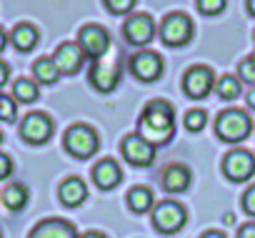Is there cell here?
I'll return each instance as SVG.
<instances>
[{
    "instance_id": "484cf974",
    "label": "cell",
    "mask_w": 255,
    "mask_h": 238,
    "mask_svg": "<svg viewBox=\"0 0 255 238\" xmlns=\"http://www.w3.org/2000/svg\"><path fill=\"white\" fill-rule=\"evenodd\" d=\"M238 80L248 83L250 88L255 85V55H248L238 63Z\"/></svg>"
},
{
    "instance_id": "e575fe53",
    "label": "cell",
    "mask_w": 255,
    "mask_h": 238,
    "mask_svg": "<svg viewBox=\"0 0 255 238\" xmlns=\"http://www.w3.org/2000/svg\"><path fill=\"white\" fill-rule=\"evenodd\" d=\"M200 238H228L225 233H220V231H205Z\"/></svg>"
},
{
    "instance_id": "ffe728a7",
    "label": "cell",
    "mask_w": 255,
    "mask_h": 238,
    "mask_svg": "<svg viewBox=\"0 0 255 238\" xmlns=\"http://www.w3.org/2000/svg\"><path fill=\"white\" fill-rule=\"evenodd\" d=\"M33 75H35L33 80L40 83V85H55L58 78H60V70H58L53 55H43V58H38V60L33 63Z\"/></svg>"
},
{
    "instance_id": "f35d334b",
    "label": "cell",
    "mask_w": 255,
    "mask_h": 238,
    "mask_svg": "<svg viewBox=\"0 0 255 238\" xmlns=\"http://www.w3.org/2000/svg\"><path fill=\"white\" fill-rule=\"evenodd\" d=\"M0 143H3V133H0Z\"/></svg>"
},
{
    "instance_id": "5b68a950",
    "label": "cell",
    "mask_w": 255,
    "mask_h": 238,
    "mask_svg": "<svg viewBox=\"0 0 255 238\" xmlns=\"http://www.w3.org/2000/svg\"><path fill=\"white\" fill-rule=\"evenodd\" d=\"M150 216H153V226L163 236H173V233L183 231V226L188 221V213H185V208L178 201H160V203H155Z\"/></svg>"
},
{
    "instance_id": "8fae6325",
    "label": "cell",
    "mask_w": 255,
    "mask_h": 238,
    "mask_svg": "<svg viewBox=\"0 0 255 238\" xmlns=\"http://www.w3.org/2000/svg\"><path fill=\"white\" fill-rule=\"evenodd\" d=\"M53 136V121L48 113H28L20 123V138L30 146H43Z\"/></svg>"
},
{
    "instance_id": "83f0119b",
    "label": "cell",
    "mask_w": 255,
    "mask_h": 238,
    "mask_svg": "<svg viewBox=\"0 0 255 238\" xmlns=\"http://www.w3.org/2000/svg\"><path fill=\"white\" fill-rule=\"evenodd\" d=\"M138 0H103V5L108 8V13L113 15H130Z\"/></svg>"
},
{
    "instance_id": "8992f818",
    "label": "cell",
    "mask_w": 255,
    "mask_h": 238,
    "mask_svg": "<svg viewBox=\"0 0 255 238\" xmlns=\"http://www.w3.org/2000/svg\"><path fill=\"white\" fill-rule=\"evenodd\" d=\"M78 45L83 48L85 58H93V63H95V60H100V58H105V55L110 53L113 40H110V33H108L103 25L88 23V25H83L80 33H78Z\"/></svg>"
},
{
    "instance_id": "7402d4cb",
    "label": "cell",
    "mask_w": 255,
    "mask_h": 238,
    "mask_svg": "<svg viewBox=\"0 0 255 238\" xmlns=\"http://www.w3.org/2000/svg\"><path fill=\"white\" fill-rule=\"evenodd\" d=\"M13 98L15 103H33L40 98V88L33 78H18L13 83Z\"/></svg>"
},
{
    "instance_id": "d6a6232c",
    "label": "cell",
    "mask_w": 255,
    "mask_h": 238,
    "mask_svg": "<svg viewBox=\"0 0 255 238\" xmlns=\"http://www.w3.org/2000/svg\"><path fill=\"white\" fill-rule=\"evenodd\" d=\"M8 80H10V65H8L3 58H0V88H3Z\"/></svg>"
},
{
    "instance_id": "f1b7e54d",
    "label": "cell",
    "mask_w": 255,
    "mask_h": 238,
    "mask_svg": "<svg viewBox=\"0 0 255 238\" xmlns=\"http://www.w3.org/2000/svg\"><path fill=\"white\" fill-rule=\"evenodd\" d=\"M195 5L203 15H220L228 8V0H195Z\"/></svg>"
},
{
    "instance_id": "cb8c5ba5",
    "label": "cell",
    "mask_w": 255,
    "mask_h": 238,
    "mask_svg": "<svg viewBox=\"0 0 255 238\" xmlns=\"http://www.w3.org/2000/svg\"><path fill=\"white\" fill-rule=\"evenodd\" d=\"M215 95L218 98H223V100H235V98H240V90H243V85H240V80H238V75H220L218 80H215Z\"/></svg>"
},
{
    "instance_id": "d6986e66",
    "label": "cell",
    "mask_w": 255,
    "mask_h": 238,
    "mask_svg": "<svg viewBox=\"0 0 255 238\" xmlns=\"http://www.w3.org/2000/svg\"><path fill=\"white\" fill-rule=\"evenodd\" d=\"M8 38H10V43H13L15 50H20V53H30V50L38 45L40 33H38V28H35L33 23H18V25L10 30Z\"/></svg>"
},
{
    "instance_id": "3957f363",
    "label": "cell",
    "mask_w": 255,
    "mask_h": 238,
    "mask_svg": "<svg viewBox=\"0 0 255 238\" xmlns=\"http://www.w3.org/2000/svg\"><path fill=\"white\" fill-rule=\"evenodd\" d=\"M63 148H65L73 158L85 161V158L95 156V151L100 148V138H98V133H95L90 126H85V123H75V126H70V128L65 131Z\"/></svg>"
},
{
    "instance_id": "8d00e7d4",
    "label": "cell",
    "mask_w": 255,
    "mask_h": 238,
    "mask_svg": "<svg viewBox=\"0 0 255 238\" xmlns=\"http://www.w3.org/2000/svg\"><path fill=\"white\" fill-rule=\"evenodd\" d=\"M80 238H108L105 233H98V231H88V233H83Z\"/></svg>"
},
{
    "instance_id": "ac0fdd59",
    "label": "cell",
    "mask_w": 255,
    "mask_h": 238,
    "mask_svg": "<svg viewBox=\"0 0 255 238\" xmlns=\"http://www.w3.org/2000/svg\"><path fill=\"white\" fill-rule=\"evenodd\" d=\"M190 181H193L190 171L185 166H180V163H173V166H168L163 171V188H165V193H173V196L183 193V191L190 188Z\"/></svg>"
},
{
    "instance_id": "e0dca14e",
    "label": "cell",
    "mask_w": 255,
    "mask_h": 238,
    "mask_svg": "<svg viewBox=\"0 0 255 238\" xmlns=\"http://www.w3.org/2000/svg\"><path fill=\"white\" fill-rule=\"evenodd\" d=\"M58 198H60L63 206H68V208H78V206H83L85 198H88V186H85L78 176H70V178H65V181L60 183V188H58Z\"/></svg>"
},
{
    "instance_id": "7a4b0ae2",
    "label": "cell",
    "mask_w": 255,
    "mask_h": 238,
    "mask_svg": "<svg viewBox=\"0 0 255 238\" xmlns=\"http://www.w3.org/2000/svg\"><path fill=\"white\" fill-rule=\"evenodd\" d=\"M250 133H253V121L240 108H228L215 118V136L225 143H240Z\"/></svg>"
},
{
    "instance_id": "277c9868",
    "label": "cell",
    "mask_w": 255,
    "mask_h": 238,
    "mask_svg": "<svg viewBox=\"0 0 255 238\" xmlns=\"http://www.w3.org/2000/svg\"><path fill=\"white\" fill-rule=\"evenodd\" d=\"M193 33H195L193 20L185 13H168L163 18L160 28H158V35H160V40L168 48H183V45H188L193 40Z\"/></svg>"
},
{
    "instance_id": "9a60e30c",
    "label": "cell",
    "mask_w": 255,
    "mask_h": 238,
    "mask_svg": "<svg viewBox=\"0 0 255 238\" xmlns=\"http://www.w3.org/2000/svg\"><path fill=\"white\" fill-rule=\"evenodd\" d=\"M28 238H80V236L73 223L63 218H45L30 231Z\"/></svg>"
},
{
    "instance_id": "7c38bea8",
    "label": "cell",
    "mask_w": 255,
    "mask_h": 238,
    "mask_svg": "<svg viewBox=\"0 0 255 238\" xmlns=\"http://www.w3.org/2000/svg\"><path fill=\"white\" fill-rule=\"evenodd\" d=\"M130 73L143 83H155L163 75V58L155 50H140L130 58Z\"/></svg>"
},
{
    "instance_id": "4316f807",
    "label": "cell",
    "mask_w": 255,
    "mask_h": 238,
    "mask_svg": "<svg viewBox=\"0 0 255 238\" xmlns=\"http://www.w3.org/2000/svg\"><path fill=\"white\" fill-rule=\"evenodd\" d=\"M15 115H18L15 98H10V95H5V93H0V121L13 123V121H15Z\"/></svg>"
},
{
    "instance_id": "4dcf8cb0",
    "label": "cell",
    "mask_w": 255,
    "mask_h": 238,
    "mask_svg": "<svg viewBox=\"0 0 255 238\" xmlns=\"http://www.w3.org/2000/svg\"><path fill=\"white\" fill-rule=\"evenodd\" d=\"M10 173H13V161H10V156L0 153V181H3V178H8Z\"/></svg>"
},
{
    "instance_id": "603a6c76",
    "label": "cell",
    "mask_w": 255,
    "mask_h": 238,
    "mask_svg": "<svg viewBox=\"0 0 255 238\" xmlns=\"http://www.w3.org/2000/svg\"><path fill=\"white\" fill-rule=\"evenodd\" d=\"M25 203H28V188L23 183H10L3 191V206L8 211H23Z\"/></svg>"
},
{
    "instance_id": "9c48e42d",
    "label": "cell",
    "mask_w": 255,
    "mask_h": 238,
    "mask_svg": "<svg viewBox=\"0 0 255 238\" xmlns=\"http://www.w3.org/2000/svg\"><path fill=\"white\" fill-rule=\"evenodd\" d=\"M123 35L125 40L135 45V48H145L153 38H155V23L148 13H135V15H128L123 23Z\"/></svg>"
},
{
    "instance_id": "5bb4252c",
    "label": "cell",
    "mask_w": 255,
    "mask_h": 238,
    "mask_svg": "<svg viewBox=\"0 0 255 238\" xmlns=\"http://www.w3.org/2000/svg\"><path fill=\"white\" fill-rule=\"evenodd\" d=\"M53 60H55L60 75H75L83 68V63H85V53L78 45V40H65V43H60L55 48Z\"/></svg>"
},
{
    "instance_id": "6da1fadb",
    "label": "cell",
    "mask_w": 255,
    "mask_h": 238,
    "mask_svg": "<svg viewBox=\"0 0 255 238\" xmlns=\"http://www.w3.org/2000/svg\"><path fill=\"white\" fill-rule=\"evenodd\" d=\"M173 133H175V108L163 98L150 100L140 113L138 136L153 146H165L173 138Z\"/></svg>"
},
{
    "instance_id": "836d02e7",
    "label": "cell",
    "mask_w": 255,
    "mask_h": 238,
    "mask_svg": "<svg viewBox=\"0 0 255 238\" xmlns=\"http://www.w3.org/2000/svg\"><path fill=\"white\" fill-rule=\"evenodd\" d=\"M245 100H248V108L250 110H255V85L248 90V95H245Z\"/></svg>"
},
{
    "instance_id": "ab89813d",
    "label": "cell",
    "mask_w": 255,
    "mask_h": 238,
    "mask_svg": "<svg viewBox=\"0 0 255 238\" xmlns=\"http://www.w3.org/2000/svg\"><path fill=\"white\" fill-rule=\"evenodd\" d=\"M0 238H3V233H0Z\"/></svg>"
},
{
    "instance_id": "1f68e13d",
    "label": "cell",
    "mask_w": 255,
    "mask_h": 238,
    "mask_svg": "<svg viewBox=\"0 0 255 238\" xmlns=\"http://www.w3.org/2000/svg\"><path fill=\"white\" fill-rule=\"evenodd\" d=\"M238 238H255V221L243 223V226L238 228Z\"/></svg>"
},
{
    "instance_id": "ba28073f",
    "label": "cell",
    "mask_w": 255,
    "mask_h": 238,
    "mask_svg": "<svg viewBox=\"0 0 255 238\" xmlns=\"http://www.w3.org/2000/svg\"><path fill=\"white\" fill-rule=\"evenodd\" d=\"M215 88V73L210 65H190L183 75V93L190 100H203Z\"/></svg>"
},
{
    "instance_id": "2e32d148",
    "label": "cell",
    "mask_w": 255,
    "mask_h": 238,
    "mask_svg": "<svg viewBox=\"0 0 255 238\" xmlns=\"http://www.w3.org/2000/svg\"><path fill=\"white\" fill-rule=\"evenodd\" d=\"M93 183L100 188V191H110V188H115L120 181H123V171H120V166L113 161V158H103V161H98L95 166H93Z\"/></svg>"
},
{
    "instance_id": "30bf717a",
    "label": "cell",
    "mask_w": 255,
    "mask_h": 238,
    "mask_svg": "<svg viewBox=\"0 0 255 238\" xmlns=\"http://www.w3.org/2000/svg\"><path fill=\"white\" fill-rule=\"evenodd\" d=\"M120 153H123V158H125L128 163L135 166V168H148V166H153V161H155V146L148 143L145 138H140L138 133L123 138Z\"/></svg>"
},
{
    "instance_id": "f546056e",
    "label": "cell",
    "mask_w": 255,
    "mask_h": 238,
    "mask_svg": "<svg viewBox=\"0 0 255 238\" xmlns=\"http://www.w3.org/2000/svg\"><path fill=\"white\" fill-rule=\"evenodd\" d=\"M243 211L255 218V186H250V188L243 193Z\"/></svg>"
},
{
    "instance_id": "44dd1931",
    "label": "cell",
    "mask_w": 255,
    "mask_h": 238,
    "mask_svg": "<svg viewBox=\"0 0 255 238\" xmlns=\"http://www.w3.org/2000/svg\"><path fill=\"white\" fill-rule=\"evenodd\" d=\"M153 203H155V196L148 186H135L128 191V208L133 213H148L153 211Z\"/></svg>"
},
{
    "instance_id": "74e56055",
    "label": "cell",
    "mask_w": 255,
    "mask_h": 238,
    "mask_svg": "<svg viewBox=\"0 0 255 238\" xmlns=\"http://www.w3.org/2000/svg\"><path fill=\"white\" fill-rule=\"evenodd\" d=\"M245 8H248V13L255 18V0H245Z\"/></svg>"
},
{
    "instance_id": "d4e9b609",
    "label": "cell",
    "mask_w": 255,
    "mask_h": 238,
    "mask_svg": "<svg viewBox=\"0 0 255 238\" xmlns=\"http://www.w3.org/2000/svg\"><path fill=\"white\" fill-rule=\"evenodd\" d=\"M183 123H185V131L188 133H200L205 126H208V113L195 108V110H188L185 118H183Z\"/></svg>"
},
{
    "instance_id": "52a82bcc",
    "label": "cell",
    "mask_w": 255,
    "mask_h": 238,
    "mask_svg": "<svg viewBox=\"0 0 255 238\" xmlns=\"http://www.w3.org/2000/svg\"><path fill=\"white\" fill-rule=\"evenodd\" d=\"M88 80L90 85L98 90V93H113L120 83V63L115 55H105L100 60H95L90 65V73H88Z\"/></svg>"
},
{
    "instance_id": "4fadbf2b",
    "label": "cell",
    "mask_w": 255,
    "mask_h": 238,
    "mask_svg": "<svg viewBox=\"0 0 255 238\" xmlns=\"http://www.w3.org/2000/svg\"><path fill=\"white\" fill-rule=\"evenodd\" d=\"M223 173L235 181V183H243L248 181L253 173H255V156L250 151H230L225 158H223Z\"/></svg>"
},
{
    "instance_id": "d590c367",
    "label": "cell",
    "mask_w": 255,
    "mask_h": 238,
    "mask_svg": "<svg viewBox=\"0 0 255 238\" xmlns=\"http://www.w3.org/2000/svg\"><path fill=\"white\" fill-rule=\"evenodd\" d=\"M8 40H10V38H8V33H5L3 28H0V53H3V48L8 45Z\"/></svg>"
}]
</instances>
